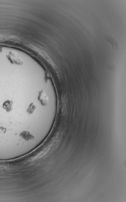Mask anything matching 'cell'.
<instances>
[{
  "label": "cell",
  "mask_w": 126,
  "mask_h": 202,
  "mask_svg": "<svg viewBox=\"0 0 126 202\" xmlns=\"http://www.w3.org/2000/svg\"><path fill=\"white\" fill-rule=\"evenodd\" d=\"M13 101L12 100H6L3 104V107L7 112H9L12 110Z\"/></svg>",
  "instance_id": "4"
},
{
  "label": "cell",
  "mask_w": 126,
  "mask_h": 202,
  "mask_svg": "<svg viewBox=\"0 0 126 202\" xmlns=\"http://www.w3.org/2000/svg\"><path fill=\"white\" fill-rule=\"evenodd\" d=\"M7 129L3 127H0V134H4L7 131Z\"/></svg>",
  "instance_id": "6"
},
{
  "label": "cell",
  "mask_w": 126,
  "mask_h": 202,
  "mask_svg": "<svg viewBox=\"0 0 126 202\" xmlns=\"http://www.w3.org/2000/svg\"><path fill=\"white\" fill-rule=\"evenodd\" d=\"M36 108V106L34 104V103H31L28 108L27 110V112L28 114H32L33 112H34L35 109Z\"/></svg>",
  "instance_id": "5"
},
{
  "label": "cell",
  "mask_w": 126,
  "mask_h": 202,
  "mask_svg": "<svg viewBox=\"0 0 126 202\" xmlns=\"http://www.w3.org/2000/svg\"><path fill=\"white\" fill-rule=\"evenodd\" d=\"M38 99L43 106L46 105L48 102V97L44 90H41L39 92Z\"/></svg>",
  "instance_id": "2"
},
{
  "label": "cell",
  "mask_w": 126,
  "mask_h": 202,
  "mask_svg": "<svg viewBox=\"0 0 126 202\" xmlns=\"http://www.w3.org/2000/svg\"><path fill=\"white\" fill-rule=\"evenodd\" d=\"M8 59L12 64H17V65H22L23 62L21 58L17 53L11 52L9 53L8 56Z\"/></svg>",
  "instance_id": "1"
},
{
  "label": "cell",
  "mask_w": 126,
  "mask_h": 202,
  "mask_svg": "<svg viewBox=\"0 0 126 202\" xmlns=\"http://www.w3.org/2000/svg\"><path fill=\"white\" fill-rule=\"evenodd\" d=\"M20 136L22 138L24 139L25 140L29 141L32 140L34 139V137L32 135L29 131H24L21 132L20 135Z\"/></svg>",
  "instance_id": "3"
}]
</instances>
